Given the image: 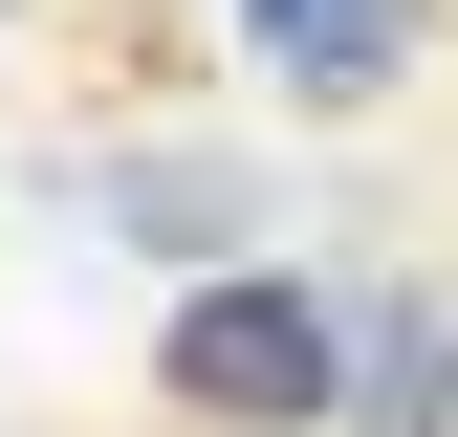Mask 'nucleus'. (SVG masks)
I'll use <instances>...</instances> for the list:
<instances>
[{"instance_id":"nucleus-1","label":"nucleus","mask_w":458,"mask_h":437,"mask_svg":"<svg viewBox=\"0 0 458 437\" xmlns=\"http://www.w3.org/2000/svg\"><path fill=\"white\" fill-rule=\"evenodd\" d=\"M153 394L197 437H350L371 328L327 285H284V262H218V285H175V328H153Z\"/></svg>"},{"instance_id":"nucleus-2","label":"nucleus","mask_w":458,"mask_h":437,"mask_svg":"<svg viewBox=\"0 0 458 437\" xmlns=\"http://www.w3.org/2000/svg\"><path fill=\"white\" fill-rule=\"evenodd\" d=\"M241 44H262V88H306V109H371L393 66H415V0H241Z\"/></svg>"},{"instance_id":"nucleus-3","label":"nucleus","mask_w":458,"mask_h":437,"mask_svg":"<svg viewBox=\"0 0 458 437\" xmlns=\"http://www.w3.org/2000/svg\"><path fill=\"white\" fill-rule=\"evenodd\" d=\"M350 328H371L350 437H458V306H437V285H393V306H350Z\"/></svg>"}]
</instances>
